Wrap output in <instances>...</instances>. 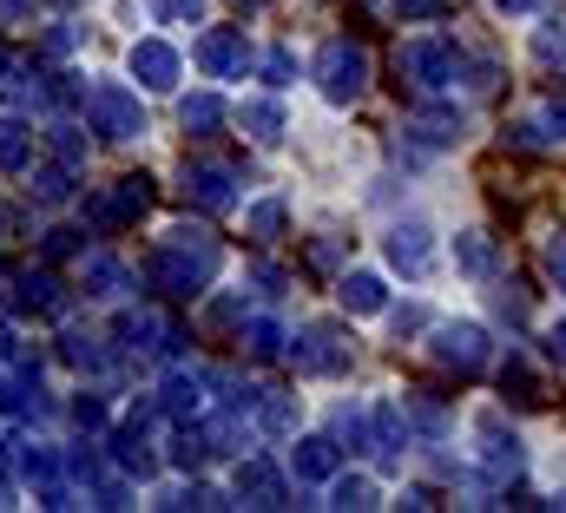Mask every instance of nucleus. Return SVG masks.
Returning <instances> with one entry per match:
<instances>
[{"mask_svg":"<svg viewBox=\"0 0 566 513\" xmlns=\"http://www.w3.org/2000/svg\"><path fill=\"white\" fill-rule=\"evenodd\" d=\"M178 185H185V198H191L198 211H231V205H238V171L218 165V158H185Z\"/></svg>","mask_w":566,"mask_h":513,"instance_id":"nucleus-8","label":"nucleus"},{"mask_svg":"<svg viewBox=\"0 0 566 513\" xmlns=\"http://www.w3.org/2000/svg\"><path fill=\"white\" fill-rule=\"evenodd\" d=\"M251 283H258L264 296H277V290H283V270H277V263H251Z\"/></svg>","mask_w":566,"mask_h":513,"instance_id":"nucleus-48","label":"nucleus"},{"mask_svg":"<svg viewBox=\"0 0 566 513\" xmlns=\"http://www.w3.org/2000/svg\"><path fill=\"white\" fill-rule=\"evenodd\" d=\"M0 171H13V178L33 171V126L20 113H0Z\"/></svg>","mask_w":566,"mask_h":513,"instance_id":"nucleus-20","label":"nucleus"},{"mask_svg":"<svg viewBox=\"0 0 566 513\" xmlns=\"http://www.w3.org/2000/svg\"><path fill=\"white\" fill-rule=\"evenodd\" d=\"M27 178H33L27 191H33L40 205H66V198H73V165H66V158H60V165H33Z\"/></svg>","mask_w":566,"mask_h":513,"instance_id":"nucleus-25","label":"nucleus"},{"mask_svg":"<svg viewBox=\"0 0 566 513\" xmlns=\"http://www.w3.org/2000/svg\"><path fill=\"white\" fill-rule=\"evenodd\" d=\"M158 408L171 415V421H191L198 408H205V376H191V369H171L165 388H158Z\"/></svg>","mask_w":566,"mask_h":513,"instance_id":"nucleus-21","label":"nucleus"},{"mask_svg":"<svg viewBox=\"0 0 566 513\" xmlns=\"http://www.w3.org/2000/svg\"><path fill=\"white\" fill-rule=\"evenodd\" d=\"M145 421H151V408H133V421L113 428V461H119L126 474L151 481V474H158V454H151V441H145Z\"/></svg>","mask_w":566,"mask_h":513,"instance_id":"nucleus-16","label":"nucleus"},{"mask_svg":"<svg viewBox=\"0 0 566 513\" xmlns=\"http://www.w3.org/2000/svg\"><path fill=\"white\" fill-rule=\"evenodd\" d=\"M13 296H20V310H33V316H60V310H66V290H60L53 270H20V276H13Z\"/></svg>","mask_w":566,"mask_h":513,"instance_id":"nucleus-18","label":"nucleus"},{"mask_svg":"<svg viewBox=\"0 0 566 513\" xmlns=\"http://www.w3.org/2000/svg\"><path fill=\"white\" fill-rule=\"evenodd\" d=\"M244 343H251V356H258V363H271V356H283V343H290V336H283L271 316H251V323H244Z\"/></svg>","mask_w":566,"mask_h":513,"instance_id":"nucleus-32","label":"nucleus"},{"mask_svg":"<svg viewBox=\"0 0 566 513\" xmlns=\"http://www.w3.org/2000/svg\"><path fill=\"white\" fill-rule=\"evenodd\" d=\"M205 454H218L211 435H205V428H178V441H171V468L191 474V468H205Z\"/></svg>","mask_w":566,"mask_h":513,"instance_id":"nucleus-30","label":"nucleus"},{"mask_svg":"<svg viewBox=\"0 0 566 513\" xmlns=\"http://www.w3.org/2000/svg\"><path fill=\"white\" fill-rule=\"evenodd\" d=\"M336 441H343V454H369V408L343 401L336 408Z\"/></svg>","mask_w":566,"mask_h":513,"instance_id":"nucleus-27","label":"nucleus"},{"mask_svg":"<svg viewBox=\"0 0 566 513\" xmlns=\"http://www.w3.org/2000/svg\"><path fill=\"white\" fill-rule=\"evenodd\" d=\"M547 276H554V283L566 290V231L554 238V244H547Z\"/></svg>","mask_w":566,"mask_h":513,"instance_id":"nucleus-49","label":"nucleus"},{"mask_svg":"<svg viewBox=\"0 0 566 513\" xmlns=\"http://www.w3.org/2000/svg\"><path fill=\"white\" fill-rule=\"evenodd\" d=\"M441 7H448V0H396L402 20H441Z\"/></svg>","mask_w":566,"mask_h":513,"instance_id":"nucleus-47","label":"nucleus"},{"mask_svg":"<svg viewBox=\"0 0 566 513\" xmlns=\"http://www.w3.org/2000/svg\"><path fill=\"white\" fill-rule=\"evenodd\" d=\"M290 363L296 376H343L349 369V329L343 323H310L290 336Z\"/></svg>","mask_w":566,"mask_h":513,"instance_id":"nucleus-5","label":"nucleus"},{"mask_svg":"<svg viewBox=\"0 0 566 513\" xmlns=\"http://www.w3.org/2000/svg\"><path fill=\"white\" fill-rule=\"evenodd\" d=\"M244 7H264V0H244Z\"/></svg>","mask_w":566,"mask_h":513,"instance_id":"nucleus-56","label":"nucleus"},{"mask_svg":"<svg viewBox=\"0 0 566 513\" xmlns=\"http://www.w3.org/2000/svg\"><path fill=\"white\" fill-rule=\"evenodd\" d=\"M283 218H290V211H283V198H258V205L244 211V224H251V238H258V244H271V238H277Z\"/></svg>","mask_w":566,"mask_h":513,"instance_id":"nucleus-33","label":"nucleus"},{"mask_svg":"<svg viewBox=\"0 0 566 513\" xmlns=\"http://www.w3.org/2000/svg\"><path fill=\"white\" fill-rule=\"evenodd\" d=\"M428 356L441 363V369H454V376H474V369H488V329L474 323V316H454V323H434V343H428Z\"/></svg>","mask_w":566,"mask_h":513,"instance_id":"nucleus-6","label":"nucleus"},{"mask_svg":"<svg viewBox=\"0 0 566 513\" xmlns=\"http://www.w3.org/2000/svg\"><path fill=\"white\" fill-rule=\"evenodd\" d=\"M336 461H343V441H336V435H310V441H296V448H290V474H296L303 488L336 481Z\"/></svg>","mask_w":566,"mask_h":513,"instance_id":"nucleus-15","label":"nucleus"},{"mask_svg":"<svg viewBox=\"0 0 566 513\" xmlns=\"http://www.w3.org/2000/svg\"><path fill=\"white\" fill-rule=\"evenodd\" d=\"M126 73L139 80L145 93H171L178 73H185V60H178L171 40H133V46H126Z\"/></svg>","mask_w":566,"mask_h":513,"instance_id":"nucleus-11","label":"nucleus"},{"mask_svg":"<svg viewBox=\"0 0 566 513\" xmlns=\"http://www.w3.org/2000/svg\"><path fill=\"white\" fill-rule=\"evenodd\" d=\"M310 73H316V93L329 106H356L369 93V53L356 40H323L316 60H310Z\"/></svg>","mask_w":566,"mask_h":513,"instance_id":"nucleus-2","label":"nucleus"},{"mask_svg":"<svg viewBox=\"0 0 566 513\" xmlns=\"http://www.w3.org/2000/svg\"><path fill=\"white\" fill-rule=\"evenodd\" d=\"M534 7H541V0H494V13H507V20H527Z\"/></svg>","mask_w":566,"mask_h":513,"instance_id":"nucleus-53","label":"nucleus"},{"mask_svg":"<svg viewBox=\"0 0 566 513\" xmlns=\"http://www.w3.org/2000/svg\"><path fill=\"white\" fill-rule=\"evenodd\" d=\"M402 132H409L416 145H428V151H448V145H461L468 119H461L454 106H428V113H416V119H409Z\"/></svg>","mask_w":566,"mask_h":513,"instance_id":"nucleus-17","label":"nucleus"},{"mask_svg":"<svg viewBox=\"0 0 566 513\" xmlns=\"http://www.w3.org/2000/svg\"><path fill=\"white\" fill-rule=\"evenodd\" d=\"M534 60H541L547 73H554V66H560V73H566V40H554V33L541 27V33H534Z\"/></svg>","mask_w":566,"mask_h":513,"instance_id":"nucleus-41","label":"nucleus"},{"mask_svg":"<svg viewBox=\"0 0 566 513\" xmlns=\"http://www.w3.org/2000/svg\"><path fill=\"white\" fill-rule=\"evenodd\" d=\"M422 323H428V310H422V303H402V310H389V329H396V336H416Z\"/></svg>","mask_w":566,"mask_h":513,"instance_id":"nucleus-45","label":"nucleus"},{"mask_svg":"<svg viewBox=\"0 0 566 513\" xmlns=\"http://www.w3.org/2000/svg\"><path fill=\"white\" fill-rule=\"evenodd\" d=\"M0 415H40V401H33V376H27V383L0 376Z\"/></svg>","mask_w":566,"mask_h":513,"instance_id":"nucleus-35","label":"nucleus"},{"mask_svg":"<svg viewBox=\"0 0 566 513\" xmlns=\"http://www.w3.org/2000/svg\"><path fill=\"white\" fill-rule=\"evenodd\" d=\"M541 349H547V363H560V369H566V316L547 329V343H541Z\"/></svg>","mask_w":566,"mask_h":513,"instance_id":"nucleus-51","label":"nucleus"},{"mask_svg":"<svg viewBox=\"0 0 566 513\" xmlns=\"http://www.w3.org/2000/svg\"><path fill=\"white\" fill-rule=\"evenodd\" d=\"M60 356H66L73 369H106V349H99V336H86V329H66V336H60Z\"/></svg>","mask_w":566,"mask_h":513,"instance_id":"nucleus-29","label":"nucleus"},{"mask_svg":"<svg viewBox=\"0 0 566 513\" xmlns=\"http://www.w3.org/2000/svg\"><path fill=\"white\" fill-rule=\"evenodd\" d=\"M86 119H93V132H99V138H113V145L145 138L139 93H133V86H119V80H99V86L86 93Z\"/></svg>","mask_w":566,"mask_h":513,"instance_id":"nucleus-3","label":"nucleus"},{"mask_svg":"<svg viewBox=\"0 0 566 513\" xmlns=\"http://www.w3.org/2000/svg\"><path fill=\"white\" fill-rule=\"evenodd\" d=\"M218 263H224V251H218V238L205 224H171L145 256V283L165 290V296H198L218 276Z\"/></svg>","mask_w":566,"mask_h":513,"instance_id":"nucleus-1","label":"nucleus"},{"mask_svg":"<svg viewBox=\"0 0 566 513\" xmlns=\"http://www.w3.org/2000/svg\"><path fill=\"white\" fill-rule=\"evenodd\" d=\"M191 60H198L205 80H238V73L251 66V40H244V27H211Z\"/></svg>","mask_w":566,"mask_h":513,"instance_id":"nucleus-9","label":"nucleus"},{"mask_svg":"<svg viewBox=\"0 0 566 513\" xmlns=\"http://www.w3.org/2000/svg\"><path fill=\"white\" fill-rule=\"evenodd\" d=\"M73 40H80V33H73L66 20H60V27H46V53H53V60H60V53H73Z\"/></svg>","mask_w":566,"mask_h":513,"instance_id":"nucleus-50","label":"nucleus"},{"mask_svg":"<svg viewBox=\"0 0 566 513\" xmlns=\"http://www.w3.org/2000/svg\"><path fill=\"white\" fill-rule=\"evenodd\" d=\"M336 296H343L349 316H382V310H389V283H382L376 270H343V290H336Z\"/></svg>","mask_w":566,"mask_h":513,"instance_id":"nucleus-19","label":"nucleus"},{"mask_svg":"<svg viewBox=\"0 0 566 513\" xmlns=\"http://www.w3.org/2000/svg\"><path fill=\"white\" fill-rule=\"evenodd\" d=\"M290 80H296V53H290V46H271V53H264V86L283 93Z\"/></svg>","mask_w":566,"mask_h":513,"instance_id":"nucleus-37","label":"nucleus"},{"mask_svg":"<svg viewBox=\"0 0 566 513\" xmlns=\"http://www.w3.org/2000/svg\"><path fill=\"white\" fill-rule=\"evenodd\" d=\"M53 151H60L66 165H80V151H86V145H80V132H73V126H53Z\"/></svg>","mask_w":566,"mask_h":513,"instance_id":"nucleus-46","label":"nucleus"},{"mask_svg":"<svg viewBox=\"0 0 566 513\" xmlns=\"http://www.w3.org/2000/svg\"><path fill=\"white\" fill-rule=\"evenodd\" d=\"M238 126L251 132L258 145H277L283 138V106L277 100H244V106H238Z\"/></svg>","mask_w":566,"mask_h":513,"instance_id":"nucleus-24","label":"nucleus"},{"mask_svg":"<svg viewBox=\"0 0 566 513\" xmlns=\"http://www.w3.org/2000/svg\"><path fill=\"white\" fill-rule=\"evenodd\" d=\"M290 428H296V401H264V435H290Z\"/></svg>","mask_w":566,"mask_h":513,"instance_id":"nucleus-43","label":"nucleus"},{"mask_svg":"<svg viewBox=\"0 0 566 513\" xmlns=\"http://www.w3.org/2000/svg\"><path fill=\"white\" fill-rule=\"evenodd\" d=\"M454 270H461V276H494V244H488L481 231H461V238H454Z\"/></svg>","mask_w":566,"mask_h":513,"instance_id":"nucleus-26","label":"nucleus"},{"mask_svg":"<svg viewBox=\"0 0 566 513\" xmlns=\"http://www.w3.org/2000/svg\"><path fill=\"white\" fill-rule=\"evenodd\" d=\"M310 270H323V276H329V270H343V238H310Z\"/></svg>","mask_w":566,"mask_h":513,"instance_id":"nucleus-39","label":"nucleus"},{"mask_svg":"<svg viewBox=\"0 0 566 513\" xmlns=\"http://www.w3.org/2000/svg\"><path fill=\"white\" fill-rule=\"evenodd\" d=\"M211 0H151V20L158 27H198Z\"/></svg>","mask_w":566,"mask_h":513,"instance_id":"nucleus-34","label":"nucleus"},{"mask_svg":"<svg viewBox=\"0 0 566 513\" xmlns=\"http://www.w3.org/2000/svg\"><path fill=\"white\" fill-rule=\"evenodd\" d=\"M86 290H93V296H106V303H119V296H133V290H139V276H133L119 256L99 251V256H86Z\"/></svg>","mask_w":566,"mask_h":513,"instance_id":"nucleus-22","label":"nucleus"},{"mask_svg":"<svg viewBox=\"0 0 566 513\" xmlns=\"http://www.w3.org/2000/svg\"><path fill=\"white\" fill-rule=\"evenodd\" d=\"M145 205H151V178L133 171V178H119L113 191H99V198H86V218L99 224V231H119V224H133Z\"/></svg>","mask_w":566,"mask_h":513,"instance_id":"nucleus-10","label":"nucleus"},{"mask_svg":"<svg viewBox=\"0 0 566 513\" xmlns=\"http://www.w3.org/2000/svg\"><path fill=\"white\" fill-rule=\"evenodd\" d=\"M382 256H389L396 276H428V263H434V231H428L422 218H402V224H389Z\"/></svg>","mask_w":566,"mask_h":513,"instance_id":"nucleus-12","label":"nucleus"},{"mask_svg":"<svg viewBox=\"0 0 566 513\" xmlns=\"http://www.w3.org/2000/svg\"><path fill=\"white\" fill-rule=\"evenodd\" d=\"M329 507H376V481H363V474H336L329 481Z\"/></svg>","mask_w":566,"mask_h":513,"instance_id":"nucleus-31","label":"nucleus"},{"mask_svg":"<svg viewBox=\"0 0 566 513\" xmlns=\"http://www.w3.org/2000/svg\"><path fill=\"white\" fill-rule=\"evenodd\" d=\"M231 488H238L251 507H290V488H283V474L264 461V454H244L238 474H231Z\"/></svg>","mask_w":566,"mask_h":513,"instance_id":"nucleus-14","label":"nucleus"},{"mask_svg":"<svg viewBox=\"0 0 566 513\" xmlns=\"http://www.w3.org/2000/svg\"><path fill=\"white\" fill-rule=\"evenodd\" d=\"M86 251V231H73V224H53V231H46V256H53V263H60V256H80Z\"/></svg>","mask_w":566,"mask_h":513,"instance_id":"nucleus-38","label":"nucleus"},{"mask_svg":"<svg viewBox=\"0 0 566 513\" xmlns=\"http://www.w3.org/2000/svg\"><path fill=\"white\" fill-rule=\"evenodd\" d=\"M20 20H33V0H0V27H20Z\"/></svg>","mask_w":566,"mask_h":513,"instance_id":"nucleus-52","label":"nucleus"},{"mask_svg":"<svg viewBox=\"0 0 566 513\" xmlns=\"http://www.w3.org/2000/svg\"><path fill=\"white\" fill-rule=\"evenodd\" d=\"M554 507H566V488H560V501H554Z\"/></svg>","mask_w":566,"mask_h":513,"instance_id":"nucleus-55","label":"nucleus"},{"mask_svg":"<svg viewBox=\"0 0 566 513\" xmlns=\"http://www.w3.org/2000/svg\"><path fill=\"white\" fill-rule=\"evenodd\" d=\"M474 454H481V468H488V481H507V474H521V461H527V448H521V435L501 421V408H474Z\"/></svg>","mask_w":566,"mask_h":513,"instance_id":"nucleus-7","label":"nucleus"},{"mask_svg":"<svg viewBox=\"0 0 566 513\" xmlns=\"http://www.w3.org/2000/svg\"><path fill=\"white\" fill-rule=\"evenodd\" d=\"M396 66L422 86V93H441V86H454V66H461V46L448 40V33H416V40H402V53H396Z\"/></svg>","mask_w":566,"mask_h":513,"instance_id":"nucleus-4","label":"nucleus"},{"mask_svg":"<svg viewBox=\"0 0 566 513\" xmlns=\"http://www.w3.org/2000/svg\"><path fill=\"white\" fill-rule=\"evenodd\" d=\"M409 415H416V428H422V435H448V408H441V401L416 395V401H409Z\"/></svg>","mask_w":566,"mask_h":513,"instance_id":"nucleus-40","label":"nucleus"},{"mask_svg":"<svg viewBox=\"0 0 566 513\" xmlns=\"http://www.w3.org/2000/svg\"><path fill=\"white\" fill-rule=\"evenodd\" d=\"M178 126L191 132V138H211V132L224 126V100H218V93H191V100H178Z\"/></svg>","mask_w":566,"mask_h":513,"instance_id":"nucleus-23","label":"nucleus"},{"mask_svg":"<svg viewBox=\"0 0 566 513\" xmlns=\"http://www.w3.org/2000/svg\"><path fill=\"white\" fill-rule=\"evenodd\" d=\"M205 323H211V329H238V323H251V296H244V290L211 296V303H205Z\"/></svg>","mask_w":566,"mask_h":513,"instance_id":"nucleus-28","label":"nucleus"},{"mask_svg":"<svg viewBox=\"0 0 566 513\" xmlns=\"http://www.w3.org/2000/svg\"><path fill=\"white\" fill-rule=\"evenodd\" d=\"M369 454H376L382 474L402 468V454H409V415H402V401H376L369 408Z\"/></svg>","mask_w":566,"mask_h":513,"instance_id":"nucleus-13","label":"nucleus"},{"mask_svg":"<svg viewBox=\"0 0 566 513\" xmlns=\"http://www.w3.org/2000/svg\"><path fill=\"white\" fill-rule=\"evenodd\" d=\"M494 310H501V323H514V329L527 323V296H521L514 283H507V290H494Z\"/></svg>","mask_w":566,"mask_h":513,"instance_id":"nucleus-42","label":"nucleus"},{"mask_svg":"<svg viewBox=\"0 0 566 513\" xmlns=\"http://www.w3.org/2000/svg\"><path fill=\"white\" fill-rule=\"evenodd\" d=\"M501 388H514V395H541V383H534V363H527L521 349H507V363H501Z\"/></svg>","mask_w":566,"mask_h":513,"instance_id":"nucleus-36","label":"nucleus"},{"mask_svg":"<svg viewBox=\"0 0 566 513\" xmlns=\"http://www.w3.org/2000/svg\"><path fill=\"white\" fill-rule=\"evenodd\" d=\"M541 119H547V126H554V138H566V106H560V100H554V106H547V113H541Z\"/></svg>","mask_w":566,"mask_h":513,"instance_id":"nucleus-54","label":"nucleus"},{"mask_svg":"<svg viewBox=\"0 0 566 513\" xmlns=\"http://www.w3.org/2000/svg\"><path fill=\"white\" fill-rule=\"evenodd\" d=\"M73 421L99 435V428H106V401H99V395H80V401H73Z\"/></svg>","mask_w":566,"mask_h":513,"instance_id":"nucleus-44","label":"nucleus"}]
</instances>
